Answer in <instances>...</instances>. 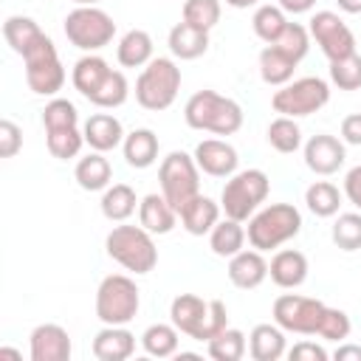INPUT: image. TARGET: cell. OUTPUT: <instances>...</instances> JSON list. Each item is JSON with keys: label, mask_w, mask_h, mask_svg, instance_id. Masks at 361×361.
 I'll use <instances>...</instances> for the list:
<instances>
[{"label": "cell", "mask_w": 361, "mask_h": 361, "mask_svg": "<svg viewBox=\"0 0 361 361\" xmlns=\"http://www.w3.org/2000/svg\"><path fill=\"white\" fill-rule=\"evenodd\" d=\"M327 102H330V85H327L324 79H319V76L293 79V82L282 85V87L271 96V107H274L279 116H288V118L310 116V113L322 110Z\"/></svg>", "instance_id": "obj_11"}, {"label": "cell", "mask_w": 361, "mask_h": 361, "mask_svg": "<svg viewBox=\"0 0 361 361\" xmlns=\"http://www.w3.org/2000/svg\"><path fill=\"white\" fill-rule=\"evenodd\" d=\"M353 324H350V316L338 307H327L324 310V319H322V327H319V336L324 341H344L350 336Z\"/></svg>", "instance_id": "obj_45"}, {"label": "cell", "mask_w": 361, "mask_h": 361, "mask_svg": "<svg viewBox=\"0 0 361 361\" xmlns=\"http://www.w3.org/2000/svg\"><path fill=\"white\" fill-rule=\"evenodd\" d=\"M333 358L336 361H361V347H355V344H341L336 353H333Z\"/></svg>", "instance_id": "obj_51"}, {"label": "cell", "mask_w": 361, "mask_h": 361, "mask_svg": "<svg viewBox=\"0 0 361 361\" xmlns=\"http://www.w3.org/2000/svg\"><path fill=\"white\" fill-rule=\"evenodd\" d=\"M110 65L102 59V56H96V54H85L82 59H76V65H73V73H71V82H73V87L90 102L93 99V93L104 85V79L110 76Z\"/></svg>", "instance_id": "obj_24"}, {"label": "cell", "mask_w": 361, "mask_h": 361, "mask_svg": "<svg viewBox=\"0 0 361 361\" xmlns=\"http://www.w3.org/2000/svg\"><path fill=\"white\" fill-rule=\"evenodd\" d=\"M155 234H149L144 226H116L107 240V257L116 259L124 271L133 274H149L158 265V248H155Z\"/></svg>", "instance_id": "obj_5"}, {"label": "cell", "mask_w": 361, "mask_h": 361, "mask_svg": "<svg viewBox=\"0 0 361 361\" xmlns=\"http://www.w3.org/2000/svg\"><path fill=\"white\" fill-rule=\"evenodd\" d=\"M62 28H65L68 42L76 45L79 51H87V54L110 45L116 37L113 17L107 11H102L99 6H76L73 11H68Z\"/></svg>", "instance_id": "obj_9"}, {"label": "cell", "mask_w": 361, "mask_h": 361, "mask_svg": "<svg viewBox=\"0 0 361 361\" xmlns=\"http://www.w3.org/2000/svg\"><path fill=\"white\" fill-rule=\"evenodd\" d=\"M305 203H307V209H310L316 217H333V214H338L341 192H338V186H333L330 180H313V183L305 189Z\"/></svg>", "instance_id": "obj_34"}, {"label": "cell", "mask_w": 361, "mask_h": 361, "mask_svg": "<svg viewBox=\"0 0 361 361\" xmlns=\"http://www.w3.org/2000/svg\"><path fill=\"white\" fill-rule=\"evenodd\" d=\"M206 350H209V355L214 361H240L245 355V350H248V338H245L243 330L226 327L212 341H206Z\"/></svg>", "instance_id": "obj_35"}, {"label": "cell", "mask_w": 361, "mask_h": 361, "mask_svg": "<svg viewBox=\"0 0 361 361\" xmlns=\"http://www.w3.org/2000/svg\"><path fill=\"white\" fill-rule=\"evenodd\" d=\"M268 192H271V180L262 169L234 172L231 178H226V186L220 195V209L226 212V217L243 223L265 203Z\"/></svg>", "instance_id": "obj_6"}, {"label": "cell", "mask_w": 361, "mask_h": 361, "mask_svg": "<svg viewBox=\"0 0 361 361\" xmlns=\"http://www.w3.org/2000/svg\"><path fill=\"white\" fill-rule=\"evenodd\" d=\"M344 195H347V200L361 212V164L353 166V169L344 175Z\"/></svg>", "instance_id": "obj_49"}, {"label": "cell", "mask_w": 361, "mask_h": 361, "mask_svg": "<svg viewBox=\"0 0 361 361\" xmlns=\"http://www.w3.org/2000/svg\"><path fill=\"white\" fill-rule=\"evenodd\" d=\"M73 178H76V183H79L85 192H102V189L110 186L113 166H110V161L104 158V152H96V149H93L90 155H85V158L76 161Z\"/></svg>", "instance_id": "obj_27"}, {"label": "cell", "mask_w": 361, "mask_h": 361, "mask_svg": "<svg viewBox=\"0 0 361 361\" xmlns=\"http://www.w3.org/2000/svg\"><path fill=\"white\" fill-rule=\"evenodd\" d=\"M169 322L195 341H212L228 327V310L220 299H200L195 293H178L169 305Z\"/></svg>", "instance_id": "obj_1"}, {"label": "cell", "mask_w": 361, "mask_h": 361, "mask_svg": "<svg viewBox=\"0 0 361 361\" xmlns=\"http://www.w3.org/2000/svg\"><path fill=\"white\" fill-rule=\"evenodd\" d=\"M271 45H276L279 51H285L290 59L302 62L305 54H307V48H310V31H307L305 25H299V23H288L285 31H282Z\"/></svg>", "instance_id": "obj_43"}, {"label": "cell", "mask_w": 361, "mask_h": 361, "mask_svg": "<svg viewBox=\"0 0 361 361\" xmlns=\"http://www.w3.org/2000/svg\"><path fill=\"white\" fill-rule=\"evenodd\" d=\"M141 307V290L135 279L110 274L96 288V316L102 324H130Z\"/></svg>", "instance_id": "obj_7"}, {"label": "cell", "mask_w": 361, "mask_h": 361, "mask_svg": "<svg viewBox=\"0 0 361 361\" xmlns=\"http://www.w3.org/2000/svg\"><path fill=\"white\" fill-rule=\"evenodd\" d=\"M296 59H290L285 51H279L276 45H265L259 51V76L265 85L271 87H282L293 79V71H296Z\"/></svg>", "instance_id": "obj_28"}, {"label": "cell", "mask_w": 361, "mask_h": 361, "mask_svg": "<svg viewBox=\"0 0 361 361\" xmlns=\"http://www.w3.org/2000/svg\"><path fill=\"white\" fill-rule=\"evenodd\" d=\"M85 144L96 152H110L124 144V127L113 113H93L85 121Z\"/></svg>", "instance_id": "obj_19"}, {"label": "cell", "mask_w": 361, "mask_h": 361, "mask_svg": "<svg viewBox=\"0 0 361 361\" xmlns=\"http://www.w3.org/2000/svg\"><path fill=\"white\" fill-rule=\"evenodd\" d=\"M248 353L254 361H279L285 350V330L274 324H257L248 336Z\"/></svg>", "instance_id": "obj_26"}, {"label": "cell", "mask_w": 361, "mask_h": 361, "mask_svg": "<svg viewBox=\"0 0 361 361\" xmlns=\"http://www.w3.org/2000/svg\"><path fill=\"white\" fill-rule=\"evenodd\" d=\"M178 338H180V330L175 324H149L144 333H141V347L147 355H155V358H169L178 353Z\"/></svg>", "instance_id": "obj_33"}, {"label": "cell", "mask_w": 361, "mask_h": 361, "mask_svg": "<svg viewBox=\"0 0 361 361\" xmlns=\"http://www.w3.org/2000/svg\"><path fill=\"white\" fill-rule=\"evenodd\" d=\"M330 82L338 90H358L361 87V56L347 54L341 59L330 62Z\"/></svg>", "instance_id": "obj_41"}, {"label": "cell", "mask_w": 361, "mask_h": 361, "mask_svg": "<svg viewBox=\"0 0 361 361\" xmlns=\"http://www.w3.org/2000/svg\"><path fill=\"white\" fill-rule=\"evenodd\" d=\"M299 231H302V214L290 203H271L265 209H257L248 217V228H245L251 248L262 254L293 240Z\"/></svg>", "instance_id": "obj_3"}, {"label": "cell", "mask_w": 361, "mask_h": 361, "mask_svg": "<svg viewBox=\"0 0 361 361\" xmlns=\"http://www.w3.org/2000/svg\"><path fill=\"white\" fill-rule=\"evenodd\" d=\"M245 240H248V234H245L243 223L240 220H231V217L217 220V226L209 231V248L217 257H234V254H240L243 245H245Z\"/></svg>", "instance_id": "obj_30"}, {"label": "cell", "mask_w": 361, "mask_h": 361, "mask_svg": "<svg viewBox=\"0 0 361 361\" xmlns=\"http://www.w3.org/2000/svg\"><path fill=\"white\" fill-rule=\"evenodd\" d=\"M307 31H310V37L316 39V45L322 48V54L330 62L341 59L347 54H355V37H353L350 25L336 11H316L310 17Z\"/></svg>", "instance_id": "obj_13"}, {"label": "cell", "mask_w": 361, "mask_h": 361, "mask_svg": "<svg viewBox=\"0 0 361 361\" xmlns=\"http://www.w3.org/2000/svg\"><path fill=\"white\" fill-rule=\"evenodd\" d=\"M265 135H268V144L276 152H282V155H290V152H296L302 147V130H299L296 118H288V116L274 118L268 124V133Z\"/></svg>", "instance_id": "obj_37"}, {"label": "cell", "mask_w": 361, "mask_h": 361, "mask_svg": "<svg viewBox=\"0 0 361 361\" xmlns=\"http://www.w3.org/2000/svg\"><path fill=\"white\" fill-rule=\"evenodd\" d=\"M228 279L234 288L254 290L268 279V259L257 248H243L240 254L228 257Z\"/></svg>", "instance_id": "obj_17"}, {"label": "cell", "mask_w": 361, "mask_h": 361, "mask_svg": "<svg viewBox=\"0 0 361 361\" xmlns=\"http://www.w3.org/2000/svg\"><path fill=\"white\" fill-rule=\"evenodd\" d=\"M288 23H290V20L285 17V11H282L279 6H271V3L257 6L254 17H251V28H254V34H257L265 45H271V42L285 31Z\"/></svg>", "instance_id": "obj_36"}, {"label": "cell", "mask_w": 361, "mask_h": 361, "mask_svg": "<svg viewBox=\"0 0 361 361\" xmlns=\"http://www.w3.org/2000/svg\"><path fill=\"white\" fill-rule=\"evenodd\" d=\"M138 223L149 234H169L178 223V212L164 195L152 192V195H144L138 203Z\"/></svg>", "instance_id": "obj_21"}, {"label": "cell", "mask_w": 361, "mask_h": 361, "mask_svg": "<svg viewBox=\"0 0 361 361\" xmlns=\"http://www.w3.org/2000/svg\"><path fill=\"white\" fill-rule=\"evenodd\" d=\"M259 0H226V6H231V8H251V6H257Z\"/></svg>", "instance_id": "obj_53"}, {"label": "cell", "mask_w": 361, "mask_h": 361, "mask_svg": "<svg viewBox=\"0 0 361 361\" xmlns=\"http://www.w3.org/2000/svg\"><path fill=\"white\" fill-rule=\"evenodd\" d=\"M158 135L147 127H138L133 133L124 135V144H121V152H124V161L133 166V169H147L155 164L158 158Z\"/></svg>", "instance_id": "obj_25"}, {"label": "cell", "mask_w": 361, "mask_h": 361, "mask_svg": "<svg viewBox=\"0 0 361 361\" xmlns=\"http://www.w3.org/2000/svg\"><path fill=\"white\" fill-rule=\"evenodd\" d=\"M316 6V0H279V8L285 14H305Z\"/></svg>", "instance_id": "obj_50"}, {"label": "cell", "mask_w": 361, "mask_h": 361, "mask_svg": "<svg viewBox=\"0 0 361 361\" xmlns=\"http://www.w3.org/2000/svg\"><path fill=\"white\" fill-rule=\"evenodd\" d=\"M344 158H347V149H344V141L330 135V133H319L313 135L307 144H305V166L322 178L327 175H336L341 166H344Z\"/></svg>", "instance_id": "obj_14"}, {"label": "cell", "mask_w": 361, "mask_h": 361, "mask_svg": "<svg viewBox=\"0 0 361 361\" xmlns=\"http://www.w3.org/2000/svg\"><path fill=\"white\" fill-rule=\"evenodd\" d=\"M135 353V336L124 324H104L93 338V355L99 361H124Z\"/></svg>", "instance_id": "obj_18"}, {"label": "cell", "mask_w": 361, "mask_h": 361, "mask_svg": "<svg viewBox=\"0 0 361 361\" xmlns=\"http://www.w3.org/2000/svg\"><path fill=\"white\" fill-rule=\"evenodd\" d=\"M28 355L31 361H68L73 353L71 336L62 324H37L28 336Z\"/></svg>", "instance_id": "obj_15"}, {"label": "cell", "mask_w": 361, "mask_h": 361, "mask_svg": "<svg viewBox=\"0 0 361 361\" xmlns=\"http://www.w3.org/2000/svg\"><path fill=\"white\" fill-rule=\"evenodd\" d=\"M23 65H25V82L37 96H56L65 85V68L62 59L56 54V45L48 34H42L25 54H23Z\"/></svg>", "instance_id": "obj_10"}, {"label": "cell", "mask_w": 361, "mask_h": 361, "mask_svg": "<svg viewBox=\"0 0 361 361\" xmlns=\"http://www.w3.org/2000/svg\"><path fill=\"white\" fill-rule=\"evenodd\" d=\"M20 149H23V130L11 118H3L0 121V158H14Z\"/></svg>", "instance_id": "obj_46"}, {"label": "cell", "mask_w": 361, "mask_h": 361, "mask_svg": "<svg viewBox=\"0 0 361 361\" xmlns=\"http://www.w3.org/2000/svg\"><path fill=\"white\" fill-rule=\"evenodd\" d=\"M73 3H76V6H99L102 0H73Z\"/></svg>", "instance_id": "obj_55"}, {"label": "cell", "mask_w": 361, "mask_h": 361, "mask_svg": "<svg viewBox=\"0 0 361 361\" xmlns=\"http://www.w3.org/2000/svg\"><path fill=\"white\" fill-rule=\"evenodd\" d=\"M158 183L161 195L175 206V212H180L195 195H200V166L195 155L183 149L169 152L158 166Z\"/></svg>", "instance_id": "obj_8"}, {"label": "cell", "mask_w": 361, "mask_h": 361, "mask_svg": "<svg viewBox=\"0 0 361 361\" xmlns=\"http://www.w3.org/2000/svg\"><path fill=\"white\" fill-rule=\"evenodd\" d=\"M166 45H169L175 59H197V56H203L209 51V31L195 28L186 20H180V23H175L169 28Z\"/></svg>", "instance_id": "obj_22"}, {"label": "cell", "mask_w": 361, "mask_h": 361, "mask_svg": "<svg viewBox=\"0 0 361 361\" xmlns=\"http://www.w3.org/2000/svg\"><path fill=\"white\" fill-rule=\"evenodd\" d=\"M178 217H180L183 228H186L192 237H203V234H209V231L217 226V220H220V203H214V200L206 197V195H195V197L178 212Z\"/></svg>", "instance_id": "obj_23"}, {"label": "cell", "mask_w": 361, "mask_h": 361, "mask_svg": "<svg viewBox=\"0 0 361 361\" xmlns=\"http://www.w3.org/2000/svg\"><path fill=\"white\" fill-rule=\"evenodd\" d=\"M344 14H361V0H336Z\"/></svg>", "instance_id": "obj_52"}, {"label": "cell", "mask_w": 361, "mask_h": 361, "mask_svg": "<svg viewBox=\"0 0 361 361\" xmlns=\"http://www.w3.org/2000/svg\"><path fill=\"white\" fill-rule=\"evenodd\" d=\"M42 34H45V31H42L31 17H23V14H11V17H6V23H3V37H6V42L11 45V51L20 54V56H23Z\"/></svg>", "instance_id": "obj_32"}, {"label": "cell", "mask_w": 361, "mask_h": 361, "mask_svg": "<svg viewBox=\"0 0 361 361\" xmlns=\"http://www.w3.org/2000/svg\"><path fill=\"white\" fill-rule=\"evenodd\" d=\"M268 276L279 288H299L307 279V257L296 248H282L271 257Z\"/></svg>", "instance_id": "obj_20"}, {"label": "cell", "mask_w": 361, "mask_h": 361, "mask_svg": "<svg viewBox=\"0 0 361 361\" xmlns=\"http://www.w3.org/2000/svg\"><path fill=\"white\" fill-rule=\"evenodd\" d=\"M127 96H130V85H127V76L121 73V71H110V76L104 79V85L93 93V104L96 107H102V110H113V107H121L124 102H127Z\"/></svg>", "instance_id": "obj_40"}, {"label": "cell", "mask_w": 361, "mask_h": 361, "mask_svg": "<svg viewBox=\"0 0 361 361\" xmlns=\"http://www.w3.org/2000/svg\"><path fill=\"white\" fill-rule=\"evenodd\" d=\"M290 361H327V350L316 341H299L288 350Z\"/></svg>", "instance_id": "obj_47"}, {"label": "cell", "mask_w": 361, "mask_h": 361, "mask_svg": "<svg viewBox=\"0 0 361 361\" xmlns=\"http://www.w3.org/2000/svg\"><path fill=\"white\" fill-rule=\"evenodd\" d=\"M220 0H183V20L203 31H212L220 23Z\"/></svg>", "instance_id": "obj_42"}, {"label": "cell", "mask_w": 361, "mask_h": 361, "mask_svg": "<svg viewBox=\"0 0 361 361\" xmlns=\"http://www.w3.org/2000/svg\"><path fill=\"white\" fill-rule=\"evenodd\" d=\"M327 305L322 299L313 296H299V293H282L274 302V322L288 330V333H299V336H319L322 319H324Z\"/></svg>", "instance_id": "obj_12"}, {"label": "cell", "mask_w": 361, "mask_h": 361, "mask_svg": "<svg viewBox=\"0 0 361 361\" xmlns=\"http://www.w3.org/2000/svg\"><path fill=\"white\" fill-rule=\"evenodd\" d=\"M178 90H180V68L169 56H152L135 79V102L152 113L172 107Z\"/></svg>", "instance_id": "obj_4"}, {"label": "cell", "mask_w": 361, "mask_h": 361, "mask_svg": "<svg viewBox=\"0 0 361 361\" xmlns=\"http://www.w3.org/2000/svg\"><path fill=\"white\" fill-rule=\"evenodd\" d=\"M330 240L341 251H358L361 248V212L338 214L333 228H330Z\"/></svg>", "instance_id": "obj_39"}, {"label": "cell", "mask_w": 361, "mask_h": 361, "mask_svg": "<svg viewBox=\"0 0 361 361\" xmlns=\"http://www.w3.org/2000/svg\"><path fill=\"white\" fill-rule=\"evenodd\" d=\"M116 56H118V65L121 68H144L152 59V37L147 31H141V28L127 31L118 39Z\"/></svg>", "instance_id": "obj_29"}, {"label": "cell", "mask_w": 361, "mask_h": 361, "mask_svg": "<svg viewBox=\"0 0 361 361\" xmlns=\"http://www.w3.org/2000/svg\"><path fill=\"white\" fill-rule=\"evenodd\" d=\"M45 141H48V152L59 161L76 158L82 144H85V130L79 127H62V130H45Z\"/></svg>", "instance_id": "obj_38"}, {"label": "cell", "mask_w": 361, "mask_h": 361, "mask_svg": "<svg viewBox=\"0 0 361 361\" xmlns=\"http://www.w3.org/2000/svg\"><path fill=\"white\" fill-rule=\"evenodd\" d=\"M183 118L192 130H203L214 135H234L243 127V107L234 99L220 96L214 90H197L189 96L183 107Z\"/></svg>", "instance_id": "obj_2"}, {"label": "cell", "mask_w": 361, "mask_h": 361, "mask_svg": "<svg viewBox=\"0 0 361 361\" xmlns=\"http://www.w3.org/2000/svg\"><path fill=\"white\" fill-rule=\"evenodd\" d=\"M42 127L45 130H62V127H79V113L76 104L68 99H51L42 110Z\"/></svg>", "instance_id": "obj_44"}, {"label": "cell", "mask_w": 361, "mask_h": 361, "mask_svg": "<svg viewBox=\"0 0 361 361\" xmlns=\"http://www.w3.org/2000/svg\"><path fill=\"white\" fill-rule=\"evenodd\" d=\"M0 358H17V361H20L23 355H20L17 350H11V347H0Z\"/></svg>", "instance_id": "obj_54"}, {"label": "cell", "mask_w": 361, "mask_h": 361, "mask_svg": "<svg viewBox=\"0 0 361 361\" xmlns=\"http://www.w3.org/2000/svg\"><path fill=\"white\" fill-rule=\"evenodd\" d=\"M341 141L361 147V113H350L341 118Z\"/></svg>", "instance_id": "obj_48"}, {"label": "cell", "mask_w": 361, "mask_h": 361, "mask_svg": "<svg viewBox=\"0 0 361 361\" xmlns=\"http://www.w3.org/2000/svg\"><path fill=\"white\" fill-rule=\"evenodd\" d=\"M195 161H197L200 172H206L212 178H231L240 164L237 149L223 138H203L195 147Z\"/></svg>", "instance_id": "obj_16"}, {"label": "cell", "mask_w": 361, "mask_h": 361, "mask_svg": "<svg viewBox=\"0 0 361 361\" xmlns=\"http://www.w3.org/2000/svg\"><path fill=\"white\" fill-rule=\"evenodd\" d=\"M138 203H141V200L135 197V189H133V186H127V183H113V186L104 189L99 206H102V214H104L110 223H124V220L135 212Z\"/></svg>", "instance_id": "obj_31"}]
</instances>
